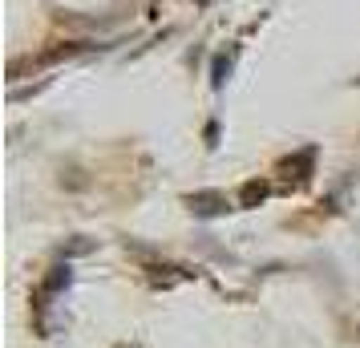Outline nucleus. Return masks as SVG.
Wrapping results in <instances>:
<instances>
[{
    "label": "nucleus",
    "instance_id": "1",
    "mask_svg": "<svg viewBox=\"0 0 360 348\" xmlns=\"http://www.w3.org/2000/svg\"><path fill=\"white\" fill-rule=\"evenodd\" d=\"M191 211H198V215H219V211H227V199L223 195H214V191H202V195H191Z\"/></svg>",
    "mask_w": 360,
    "mask_h": 348
},
{
    "label": "nucleus",
    "instance_id": "2",
    "mask_svg": "<svg viewBox=\"0 0 360 348\" xmlns=\"http://www.w3.org/2000/svg\"><path fill=\"white\" fill-rule=\"evenodd\" d=\"M267 199V186L263 183H247L243 186V207H255V202H263Z\"/></svg>",
    "mask_w": 360,
    "mask_h": 348
}]
</instances>
